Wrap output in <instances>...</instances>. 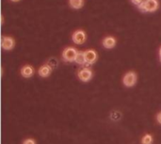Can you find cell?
Returning <instances> with one entry per match:
<instances>
[{
  "label": "cell",
  "mask_w": 161,
  "mask_h": 144,
  "mask_svg": "<svg viewBox=\"0 0 161 144\" xmlns=\"http://www.w3.org/2000/svg\"><path fill=\"white\" fill-rule=\"evenodd\" d=\"M77 51L73 48V47H68L66 48L63 52H62V57L66 62H73L76 61V57L77 55Z\"/></svg>",
  "instance_id": "1"
},
{
  "label": "cell",
  "mask_w": 161,
  "mask_h": 144,
  "mask_svg": "<svg viewBox=\"0 0 161 144\" xmlns=\"http://www.w3.org/2000/svg\"><path fill=\"white\" fill-rule=\"evenodd\" d=\"M122 83L126 87H133L137 83V75L135 72H127L122 78Z\"/></svg>",
  "instance_id": "2"
},
{
  "label": "cell",
  "mask_w": 161,
  "mask_h": 144,
  "mask_svg": "<svg viewBox=\"0 0 161 144\" xmlns=\"http://www.w3.org/2000/svg\"><path fill=\"white\" fill-rule=\"evenodd\" d=\"M139 9L143 12H153L158 9V2L156 0H149L145 4L140 6Z\"/></svg>",
  "instance_id": "3"
},
{
  "label": "cell",
  "mask_w": 161,
  "mask_h": 144,
  "mask_svg": "<svg viewBox=\"0 0 161 144\" xmlns=\"http://www.w3.org/2000/svg\"><path fill=\"white\" fill-rule=\"evenodd\" d=\"M78 78H79V80L84 82V83H87V82H89L91 79L92 78V71L89 68H82L78 71Z\"/></svg>",
  "instance_id": "4"
},
{
  "label": "cell",
  "mask_w": 161,
  "mask_h": 144,
  "mask_svg": "<svg viewBox=\"0 0 161 144\" xmlns=\"http://www.w3.org/2000/svg\"><path fill=\"white\" fill-rule=\"evenodd\" d=\"M86 33L83 30H77L73 34V41L76 44H83L86 41Z\"/></svg>",
  "instance_id": "5"
},
{
  "label": "cell",
  "mask_w": 161,
  "mask_h": 144,
  "mask_svg": "<svg viewBox=\"0 0 161 144\" xmlns=\"http://www.w3.org/2000/svg\"><path fill=\"white\" fill-rule=\"evenodd\" d=\"M84 52H85V59H86V64L87 65H92L96 62L97 54H96L95 51L88 50V51H86Z\"/></svg>",
  "instance_id": "6"
},
{
  "label": "cell",
  "mask_w": 161,
  "mask_h": 144,
  "mask_svg": "<svg viewBox=\"0 0 161 144\" xmlns=\"http://www.w3.org/2000/svg\"><path fill=\"white\" fill-rule=\"evenodd\" d=\"M1 46L4 50L9 51L14 47V40L10 37H2L1 38Z\"/></svg>",
  "instance_id": "7"
},
{
  "label": "cell",
  "mask_w": 161,
  "mask_h": 144,
  "mask_svg": "<svg viewBox=\"0 0 161 144\" xmlns=\"http://www.w3.org/2000/svg\"><path fill=\"white\" fill-rule=\"evenodd\" d=\"M116 45V39L113 37H107L103 40V46L106 49H112Z\"/></svg>",
  "instance_id": "8"
},
{
  "label": "cell",
  "mask_w": 161,
  "mask_h": 144,
  "mask_svg": "<svg viewBox=\"0 0 161 144\" xmlns=\"http://www.w3.org/2000/svg\"><path fill=\"white\" fill-rule=\"evenodd\" d=\"M39 75L41 76V77H43V78H46V77H48L49 75L51 74V72H52V68H51V67L50 65H42V67L39 68Z\"/></svg>",
  "instance_id": "9"
},
{
  "label": "cell",
  "mask_w": 161,
  "mask_h": 144,
  "mask_svg": "<svg viewBox=\"0 0 161 144\" xmlns=\"http://www.w3.org/2000/svg\"><path fill=\"white\" fill-rule=\"evenodd\" d=\"M34 74V68L31 65H24L21 69V75L24 78H30Z\"/></svg>",
  "instance_id": "10"
},
{
  "label": "cell",
  "mask_w": 161,
  "mask_h": 144,
  "mask_svg": "<svg viewBox=\"0 0 161 144\" xmlns=\"http://www.w3.org/2000/svg\"><path fill=\"white\" fill-rule=\"evenodd\" d=\"M69 4L73 9H78L83 7L84 0H69Z\"/></svg>",
  "instance_id": "11"
},
{
  "label": "cell",
  "mask_w": 161,
  "mask_h": 144,
  "mask_svg": "<svg viewBox=\"0 0 161 144\" xmlns=\"http://www.w3.org/2000/svg\"><path fill=\"white\" fill-rule=\"evenodd\" d=\"M76 63L78 65H84L86 64V59H85V52L84 51H78L77 55L76 57Z\"/></svg>",
  "instance_id": "12"
},
{
  "label": "cell",
  "mask_w": 161,
  "mask_h": 144,
  "mask_svg": "<svg viewBox=\"0 0 161 144\" xmlns=\"http://www.w3.org/2000/svg\"><path fill=\"white\" fill-rule=\"evenodd\" d=\"M153 136L152 135H149L147 134L145 135L143 138H142V140H141V143L142 144H152L153 143Z\"/></svg>",
  "instance_id": "13"
},
{
  "label": "cell",
  "mask_w": 161,
  "mask_h": 144,
  "mask_svg": "<svg viewBox=\"0 0 161 144\" xmlns=\"http://www.w3.org/2000/svg\"><path fill=\"white\" fill-rule=\"evenodd\" d=\"M147 1H149V0H132V2H133L136 6H138V7H140V6L143 5V4H145Z\"/></svg>",
  "instance_id": "14"
},
{
  "label": "cell",
  "mask_w": 161,
  "mask_h": 144,
  "mask_svg": "<svg viewBox=\"0 0 161 144\" xmlns=\"http://www.w3.org/2000/svg\"><path fill=\"white\" fill-rule=\"evenodd\" d=\"M23 144H36V141L33 139H27L24 140Z\"/></svg>",
  "instance_id": "15"
},
{
  "label": "cell",
  "mask_w": 161,
  "mask_h": 144,
  "mask_svg": "<svg viewBox=\"0 0 161 144\" xmlns=\"http://www.w3.org/2000/svg\"><path fill=\"white\" fill-rule=\"evenodd\" d=\"M156 120H157V122L161 125V111L156 115Z\"/></svg>",
  "instance_id": "16"
},
{
  "label": "cell",
  "mask_w": 161,
  "mask_h": 144,
  "mask_svg": "<svg viewBox=\"0 0 161 144\" xmlns=\"http://www.w3.org/2000/svg\"><path fill=\"white\" fill-rule=\"evenodd\" d=\"M159 56H160V61H161V48L159 50Z\"/></svg>",
  "instance_id": "17"
},
{
  "label": "cell",
  "mask_w": 161,
  "mask_h": 144,
  "mask_svg": "<svg viewBox=\"0 0 161 144\" xmlns=\"http://www.w3.org/2000/svg\"><path fill=\"white\" fill-rule=\"evenodd\" d=\"M10 1H12V2H18V1H20V0H10Z\"/></svg>",
  "instance_id": "18"
}]
</instances>
